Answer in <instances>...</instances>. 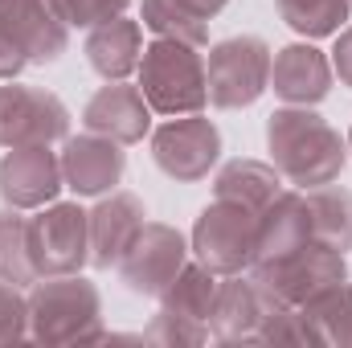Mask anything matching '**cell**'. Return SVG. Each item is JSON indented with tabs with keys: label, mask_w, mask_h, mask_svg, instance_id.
Instances as JSON below:
<instances>
[{
	"label": "cell",
	"mask_w": 352,
	"mask_h": 348,
	"mask_svg": "<svg viewBox=\"0 0 352 348\" xmlns=\"http://www.w3.org/2000/svg\"><path fill=\"white\" fill-rule=\"evenodd\" d=\"M0 283H12L21 291L37 283V270L29 259V217L25 209L12 205L0 209Z\"/></svg>",
	"instance_id": "24"
},
{
	"label": "cell",
	"mask_w": 352,
	"mask_h": 348,
	"mask_svg": "<svg viewBox=\"0 0 352 348\" xmlns=\"http://www.w3.org/2000/svg\"><path fill=\"white\" fill-rule=\"evenodd\" d=\"M349 152H352V131H349Z\"/></svg>",
	"instance_id": "32"
},
{
	"label": "cell",
	"mask_w": 352,
	"mask_h": 348,
	"mask_svg": "<svg viewBox=\"0 0 352 348\" xmlns=\"http://www.w3.org/2000/svg\"><path fill=\"white\" fill-rule=\"evenodd\" d=\"M270 45L254 33L226 37L209 50L205 74H209V102L217 111H242L263 98L270 87Z\"/></svg>",
	"instance_id": "7"
},
{
	"label": "cell",
	"mask_w": 352,
	"mask_h": 348,
	"mask_svg": "<svg viewBox=\"0 0 352 348\" xmlns=\"http://www.w3.org/2000/svg\"><path fill=\"white\" fill-rule=\"evenodd\" d=\"M270 90L287 107H316L332 90V58L311 41L283 45L270 58Z\"/></svg>",
	"instance_id": "16"
},
{
	"label": "cell",
	"mask_w": 352,
	"mask_h": 348,
	"mask_svg": "<svg viewBox=\"0 0 352 348\" xmlns=\"http://www.w3.org/2000/svg\"><path fill=\"white\" fill-rule=\"evenodd\" d=\"M299 320L307 332V345L352 348V283H332L307 303H299Z\"/></svg>",
	"instance_id": "21"
},
{
	"label": "cell",
	"mask_w": 352,
	"mask_h": 348,
	"mask_svg": "<svg viewBox=\"0 0 352 348\" xmlns=\"http://www.w3.org/2000/svg\"><path fill=\"white\" fill-rule=\"evenodd\" d=\"M50 4L66 21V29H94L111 17H123L131 0H50Z\"/></svg>",
	"instance_id": "27"
},
{
	"label": "cell",
	"mask_w": 352,
	"mask_h": 348,
	"mask_svg": "<svg viewBox=\"0 0 352 348\" xmlns=\"http://www.w3.org/2000/svg\"><path fill=\"white\" fill-rule=\"evenodd\" d=\"M29 336V295L12 283H0V345Z\"/></svg>",
	"instance_id": "28"
},
{
	"label": "cell",
	"mask_w": 352,
	"mask_h": 348,
	"mask_svg": "<svg viewBox=\"0 0 352 348\" xmlns=\"http://www.w3.org/2000/svg\"><path fill=\"white\" fill-rule=\"evenodd\" d=\"M332 74H340V83L352 90V25L336 33V50H332Z\"/></svg>",
	"instance_id": "30"
},
{
	"label": "cell",
	"mask_w": 352,
	"mask_h": 348,
	"mask_svg": "<svg viewBox=\"0 0 352 348\" xmlns=\"http://www.w3.org/2000/svg\"><path fill=\"white\" fill-rule=\"evenodd\" d=\"M140 21H144V29H152L156 37H168V41H184V45H197V50L209 41V21L188 12L176 0H144Z\"/></svg>",
	"instance_id": "26"
},
{
	"label": "cell",
	"mask_w": 352,
	"mask_h": 348,
	"mask_svg": "<svg viewBox=\"0 0 352 348\" xmlns=\"http://www.w3.org/2000/svg\"><path fill=\"white\" fill-rule=\"evenodd\" d=\"M66 188L62 156L50 144H25V148H4L0 156V197L12 209H41L58 201Z\"/></svg>",
	"instance_id": "12"
},
{
	"label": "cell",
	"mask_w": 352,
	"mask_h": 348,
	"mask_svg": "<svg viewBox=\"0 0 352 348\" xmlns=\"http://www.w3.org/2000/svg\"><path fill=\"white\" fill-rule=\"evenodd\" d=\"M0 29L25 50L29 66H50L70 45V29L50 0H0Z\"/></svg>",
	"instance_id": "15"
},
{
	"label": "cell",
	"mask_w": 352,
	"mask_h": 348,
	"mask_svg": "<svg viewBox=\"0 0 352 348\" xmlns=\"http://www.w3.org/2000/svg\"><path fill=\"white\" fill-rule=\"evenodd\" d=\"M303 242H311V213H307V197L303 188H283L263 213H258V246H254V262L283 259L291 250H299Z\"/></svg>",
	"instance_id": "19"
},
{
	"label": "cell",
	"mask_w": 352,
	"mask_h": 348,
	"mask_svg": "<svg viewBox=\"0 0 352 348\" xmlns=\"http://www.w3.org/2000/svg\"><path fill=\"white\" fill-rule=\"evenodd\" d=\"M254 246H258V213L238 201H226V197H213L201 209L192 238H188V254L201 266H209L213 274L250 270Z\"/></svg>",
	"instance_id": "5"
},
{
	"label": "cell",
	"mask_w": 352,
	"mask_h": 348,
	"mask_svg": "<svg viewBox=\"0 0 352 348\" xmlns=\"http://www.w3.org/2000/svg\"><path fill=\"white\" fill-rule=\"evenodd\" d=\"M70 135L66 102L45 87H25L16 78L0 83V148L58 144Z\"/></svg>",
	"instance_id": "9"
},
{
	"label": "cell",
	"mask_w": 352,
	"mask_h": 348,
	"mask_svg": "<svg viewBox=\"0 0 352 348\" xmlns=\"http://www.w3.org/2000/svg\"><path fill=\"white\" fill-rule=\"evenodd\" d=\"M217 283L221 274H213L201 262H184L180 274L160 291V312L152 316L144 340L152 345H205L209 340V316H213V299H217Z\"/></svg>",
	"instance_id": "4"
},
{
	"label": "cell",
	"mask_w": 352,
	"mask_h": 348,
	"mask_svg": "<svg viewBox=\"0 0 352 348\" xmlns=\"http://www.w3.org/2000/svg\"><path fill=\"white\" fill-rule=\"evenodd\" d=\"M29 66V58H25V50L0 29V83H8V78H16L21 70Z\"/></svg>",
	"instance_id": "29"
},
{
	"label": "cell",
	"mask_w": 352,
	"mask_h": 348,
	"mask_svg": "<svg viewBox=\"0 0 352 348\" xmlns=\"http://www.w3.org/2000/svg\"><path fill=\"white\" fill-rule=\"evenodd\" d=\"M29 259L37 279L82 274L90 262V213L78 201H50L29 217Z\"/></svg>",
	"instance_id": "6"
},
{
	"label": "cell",
	"mask_w": 352,
	"mask_h": 348,
	"mask_svg": "<svg viewBox=\"0 0 352 348\" xmlns=\"http://www.w3.org/2000/svg\"><path fill=\"white\" fill-rule=\"evenodd\" d=\"M307 213H311V238L349 254L352 250V193L340 184H316L303 188Z\"/></svg>",
	"instance_id": "23"
},
{
	"label": "cell",
	"mask_w": 352,
	"mask_h": 348,
	"mask_svg": "<svg viewBox=\"0 0 352 348\" xmlns=\"http://www.w3.org/2000/svg\"><path fill=\"white\" fill-rule=\"evenodd\" d=\"M188 262V242L176 226L164 221H144L140 234L131 238V246L119 259V279L127 283V291L160 299V291L180 274V266Z\"/></svg>",
	"instance_id": "11"
},
{
	"label": "cell",
	"mask_w": 352,
	"mask_h": 348,
	"mask_svg": "<svg viewBox=\"0 0 352 348\" xmlns=\"http://www.w3.org/2000/svg\"><path fill=\"white\" fill-rule=\"evenodd\" d=\"M144 58V25L131 17H111L94 25L87 37V62L90 70L107 83H123L127 74L140 70Z\"/></svg>",
	"instance_id": "20"
},
{
	"label": "cell",
	"mask_w": 352,
	"mask_h": 348,
	"mask_svg": "<svg viewBox=\"0 0 352 348\" xmlns=\"http://www.w3.org/2000/svg\"><path fill=\"white\" fill-rule=\"evenodd\" d=\"M266 307H270V295L246 270L221 274L213 316H209V340H217V345H263Z\"/></svg>",
	"instance_id": "13"
},
{
	"label": "cell",
	"mask_w": 352,
	"mask_h": 348,
	"mask_svg": "<svg viewBox=\"0 0 352 348\" xmlns=\"http://www.w3.org/2000/svg\"><path fill=\"white\" fill-rule=\"evenodd\" d=\"M266 152L278 176L295 188L332 184L349 164V144L311 107H278L266 119Z\"/></svg>",
	"instance_id": "1"
},
{
	"label": "cell",
	"mask_w": 352,
	"mask_h": 348,
	"mask_svg": "<svg viewBox=\"0 0 352 348\" xmlns=\"http://www.w3.org/2000/svg\"><path fill=\"white\" fill-rule=\"evenodd\" d=\"M250 279L263 287L270 299L287 303V307H299L307 303L311 295H320L324 287L332 283H344L349 279V259L324 242H303L299 250L283 254V259H270L250 266Z\"/></svg>",
	"instance_id": "8"
},
{
	"label": "cell",
	"mask_w": 352,
	"mask_h": 348,
	"mask_svg": "<svg viewBox=\"0 0 352 348\" xmlns=\"http://www.w3.org/2000/svg\"><path fill=\"white\" fill-rule=\"evenodd\" d=\"M283 193V176L274 164L266 160H230L221 173L213 176V197H226V201H238L254 213H263L266 205Z\"/></svg>",
	"instance_id": "22"
},
{
	"label": "cell",
	"mask_w": 352,
	"mask_h": 348,
	"mask_svg": "<svg viewBox=\"0 0 352 348\" xmlns=\"http://www.w3.org/2000/svg\"><path fill=\"white\" fill-rule=\"evenodd\" d=\"M29 336L45 348L98 345L102 328V295L82 274H50L29 287Z\"/></svg>",
	"instance_id": "2"
},
{
	"label": "cell",
	"mask_w": 352,
	"mask_h": 348,
	"mask_svg": "<svg viewBox=\"0 0 352 348\" xmlns=\"http://www.w3.org/2000/svg\"><path fill=\"white\" fill-rule=\"evenodd\" d=\"M82 127L98 131L115 144H140L152 127V107L144 98V90L131 87L127 78L123 83H107L90 94L87 111H82Z\"/></svg>",
	"instance_id": "17"
},
{
	"label": "cell",
	"mask_w": 352,
	"mask_h": 348,
	"mask_svg": "<svg viewBox=\"0 0 352 348\" xmlns=\"http://www.w3.org/2000/svg\"><path fill=\"white\" fill-rule=\"evenodd\" d=\"M176 4H184L188 12H197V17H205V21H209V17H217L230 0H176Z\"/></svg>",
	"instance_id": "31"
},
{
	"label": "cell",
	"mask_w": 352,
	"mask_h": 348,
	"mask_svg": "<svg viewBox=\"0 0 352 348\" xmlns=\"http://www.w3.org/2000/svg\"><path fill=\"white\" fill-rule=\"evenodd\" d=\"M274 8L299 37L320 41L340 33V25L352 12V0H274Z\"/></svg>",
	"instance_id": "25"
},
{
	"label": "cell",
	"mask_w": 352,
	"mask_h": 348,
	"mask_svg": "<svg viewBox=\"0 0 352 348\" xmlns=\"http://www.w3.org/2000/svg\"><path fill=\"white\" fill-rule=\"evenodd\" d=\"M221 156V131L213 119H205V111L197 115H176L164 119L152 131V160L164 176H173L180 184L205 180L209 168Z\"/></svg>",
	"instance_id": "10"
},
{
	"label": "cell",
	"mask_w": 352,
	"mask_h": 348,
	"mask_svg": "<svg viewBox=\"0 0 352 348\" xmlns=\"http://www.w3.org/2000/svg\"><path fill=\"white\" fill-rule=\"evenodd\" d=\"M135 87L144 90L152 115H197L209 107V74H205V54L197 45L156 37L152 45H144L140 70H135Z\"/></svg>",
	"instance_id": "3"
},
{
	"label": "cell",
	"mask_w": 352,
	"mask_h": 348,
	"mask_svg": "<svg viewBox=\"0 0 352 348\" xmlns=\"http://www.w3.org/2000/svg\"><path fill=\"white\" fill-rule=\"evenodd\" d=\"M144 201L135 193H107L98 197V205L90 209V266L111 270L119 266L123 250L131 246V238L144 226Z\"/></svg>",
	"instance_id": "18"
},
{
	"label": "cell",
	"mask_w": 352,
	"mask_h": 348,
	"mask_svg": "<svg viewBox=\"0 0 352 348\" xmlns=\"http://www.w3.org/2000/svg\"><path fill=\"white\" fill-rule=\"evenodd\" d=\"M62 156V176L66 188H74L78 197H107L115 193V184L127 173V152L123 144L98 135V131H82V135H66Z\"/></svg>",
	"instance_id": "14"
}]
</instances>
